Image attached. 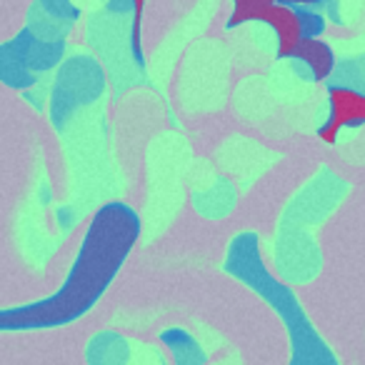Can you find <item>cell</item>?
Listing matches in <instances>:
<instances>
[{
	"mask_svg": "<svg viewBox=\"0 0 365 365\" xmlns=\"http://www.w3.org/2000/svg\"><path fill=\"white\" fill-rule=\"evenodd\" d=\"M328 120L318 128V138L323 143L333 145L343 130L365 125V93L360 88L335 83L328 88Z\"/></svg>",
	"mask_w": 365,
	"mask_h": 365,
	"instance_id": "obj_3",
	"label": "cell"
},
{
	"mask_svg": "<svg viewBox=\"0 0 365 365\" xmlns=\"http://www.w3.org/2000/svg\"><path fill=\"white\" fill-rule=\"evenodd\" d=\"M300 18H303V31L305 38H320V33L325 31V18L320 13L310 11V8H298Z\"/></svg>",
	"mask_w": 365,
	"mask_h": 365,
	"instance_id": "obj_11",
	"label": "cell"
},
{
	"mask_svg": "<svg viewBox=\"0 0 365 365\" xmlns=\"http://www.w3.org/2000/svg\"><path fill=\"white\" fill-rule=\"evenodd\" d=\"M225 270L233 278L243 280L263 300H268L270 308L283 318L285 330L290 335V365H338L333 350L328 348L323 335L315 330V325L305 315L298 295L268 270L263 255H260L258 235H235L228 255H225Z\"/></svg>",
	"mask_w": 365,
	"mask_h": 365,
	"instance_id": "obj_2",
	"label": "cell"
},
{
	"mask_svg": "<svg viewBox=\"0 0 365 365\" xmlns=\"http://www.w3.org/2000/svg\"><path fill=\"white\" fill-rule=\"evenodd\" d=\"M135 6V18H133V33H130V48H133V58L140 66L143 63V43H140V23H143V11H145V0H133Z\"/></svg>",
	"mask_w": 365,
	"mask_h": 365,
	"instance_id": "obj_10",
	"label": "cell"
},
{
	"mask_svg": "<svg viewBox=\"0 0 365 365\" xmlns=\"http://www.w3.org/2000/svg\"><path fill=\"white\" fill-rule=\"evenodd\" d=\"M293 61L303 63L315 81H328L335 73V66H338L333 48L320 41V38H303L298 51L293 53Z\"/></svg>",
	"mask_w": 365,
	"mask_h": 365,
	"instance_id": "obj_6",
	"label": "cell"
},
{
	"mask_svg": "<svg viewBox=\"0 0 365 365\" xmlns=\"http://www.w3.org/2000/svg\"><path fill=\"white\" fill-rule=\"evenodd\" d=\"M263 23L278 38V58H293V53L298 51V46L305 38L303 18H300L298 8L288 6V3H275L265 13Z\"/></svg>",
	"mask_w": 365,
	"mask_h": 365,
	"instance_id": "obj_5",
	"label": "cell"
},
{
	"mask_svg": "<svg viewBox=\"0 0 365 365\" xmlns=\"http://www.w3.org/2000/svg\"><path fill=\"white\" fill-rule=\"evenodd\" d=\"M140 235V218L128 203H106L86 230L76 260L63 285L53 295L31 305L6 308L0 313L3 330H43L68 325L86 315L110 288Z\"/></svg>",
	"mask_w": 365,
	"mask_h": 365,
	"instance_id": "obj_1",
	"label": "cell"
},
{
	"mask_svg": "<svg viewBox=\"0 0 365 365\" xmlns=\"http://www.w3.org/2000/svg\"><path fill=\"white\" fill-rule=\"evenodd\" d=\"M125 353H128L125 340L113 333H101L91 340L88 360H91V365H123L120 360L125 358Z\"/></svg>",
	"mask_w": 365,
	"mask_h": 365,
	"instance_id": "obj_8",
	"label": "cell"
},
{
	"mask_svg": "<svg viewBox=\"0 0 365 365\" xmlns=\"http://www.w3.org/2000/svg\"><path fill=\"white\" fill-rule=\"evenodd\" d=\"M280 3H288L293 8H315L320 3H325V0H280Z\"/></svg>",
	"mask_w": 365,
	"mask_h": 365,
	"instance_id": "obj_12",
	"label": "cell"
},
{
	"mask_svg": "<svg viewBox=\"0 0 365 365\" xmlns=\"http://www.w3.org/2000/svg\"><path fill=\"white\" fill-rule=\"evenodd\" d=\"M160 340L170 348L173 358H175V365H203L205 353L200 350L198 340L190 333H185V330H180V328H170L160 335Z\"/></svg>",
	"mask_w": 365,
	"mask_h": 365,
	"instance_id": "obj_7",
	"label": "cell"
},
{
	"mask_svg": "<svg viewBox=\"0 0 365 365\" xmlns=\"http://www.w3.org/2000/svg\"><path fill=\"white\" fill-rule=\"evenodd\" d=\"M3 48H6L11 56H16L18 61H21L23 66L33 73V76H38V73L51 71V68L61 61L63 51H66V43L63 41H48V38L36 36L31 28H26L21 36H16L13 41H8Z\"/></svg>",
	"mask_w": 365,
	"mask_h": 365,
	"instance_id": "obj_4",
	"label": "cell"
},
{
	"mask_svg": "<svg viewBox=\"0 0 365 365\" xmlns=\"http://www.w3.org/2000/svg\"><path fill=\"white\" fill-rule=\"evenodd\" d=\"M280 3V0H233V13H230L228 28H238L245 23H263L265 13Z\"/></svg>",
	"mask_w": 365,
	"mask_h": 365,
	"instance_id": "obj_9",
	"label": "cell"
}]
</instances>
